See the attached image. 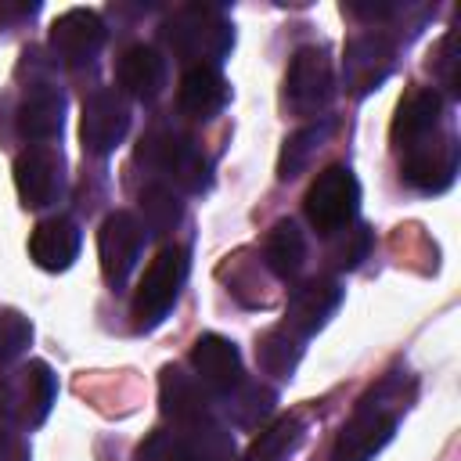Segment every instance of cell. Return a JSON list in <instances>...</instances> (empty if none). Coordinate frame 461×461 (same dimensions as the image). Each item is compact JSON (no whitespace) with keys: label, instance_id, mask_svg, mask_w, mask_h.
<instances>
[{"label":"cell","instance_id":"obj_9","mask_svg":"<svg viewBox=\"0 0 461 461\" xmlns=\"http://www.w3.org/2000/svg\"><path fill=\"white\" fill-rule=\"evenodd\" d=\"M400 176L425 194H439L457 176V144L450 133H432L421 144L400 151Z\"/></svg>","mask_w":461,"mask_h":461},{"label":"cell","instance_id":"obj_3","mask_svg":"<svg viewBox=\"0 0 461 461\" xmlns=\"http://www.w3.org/2000/svg\"><path fill=\"white\" fill-rule=\"evenodd\" d=\"M58 396V378L43 360H29L0 375V418L18 429H36L50 414Z\"/></svg>","mask_w":461,"mask_h":461},{"label":"cell","instance_id":"obj_13","mask_svg":"<svg viewBox=\"0 0 461 461\" xmlns=\"http://www.w3.org/2000/svg\"><path fill=\"white\" fill-rule=\"evenodd\" d=\"M339 303H342V285L335 277H310L299 288H292L281 328H288L295 339H306L328 324V317L339 310Z\"/></svg>","mask_w":461,"mask_h":461},{"label":"cell","instance_id":"obj_12","mask_svg":"<svg viewBox=\"0 0 461 461\" xmlns=\"http://www.w3.org/2000/svg\"><path fill=\"white\" fill-rule=\"evenodd\" d=\"M144 249V227L133 212L115 209L104 216L101 230H97V259H101V274L108 285H122Z\"/></svg>","mask_w":461,"mask_h":461},{"label":"cell","instance_id":"obj_1","mask_svg":"<svg viewBox=\"0 0 461 461\" xmlns=\"http://www.w3.org/2000/svg\"><path fill=\"white\" fill-rule=\"evenodd\" d=\"M166 47L191 65H212L223 61L234 47V25L216 4H187L173 11L162 25Z\"/></svg>","mask_w":461,"mask_h":461},{"label":"cell","instance_id":"obj_4","mask_svg":"<svg viewBox=\"0 0 461 461\" xmlns=\"http://www.w3.org/2000/svg\"><path fill=\"white\" fill-rule=\"evenodd\" d=\"M137 158L144 166H151L155 173H166L187 194H202L209 187V158L187 133L155 130V133L140 137Z\"/></svg>","mask_w":461,"mask_h":461},{"label":"cell","instance_id":"obj_22","mask_svg":"<svg viewBox=\"0 0 461 461\" xmlns=\"http://www.w3.org/2000/svg\"><path fill=\"white\" fill-rule=\"evenodd\" d=\"M263 263L274 277L292 281L306 263V238L295 220H277L263 238Z\"/></svg>","mask_w":461,"mask_h":461},{"label":"cell","instance_id":"obj_5","mask_svg":"<svg viewBox=\"0 0 461 461\" xmlns=\"http://www.w3.org/2000/svg\"><path fill=\"white\" fill-rule=\"evenodd\" d=\"M357 205H360V184H357L353 169H346V166L321 169L303 198V212H306L310 227L324 238L349 227L357 216Z\"/></svg>","mask_w":461,"mask_h":461},{"label":"cell","instance_id":"obj_16","mask_svg":"<svg viewBox=\"0 0 461 461\" xmlns=\"http://www.w3.org/2000/svg\"><path fill=\"white\" fill-rule=\"evenodd\" d=\"M191 367L198 375L202 385H209L212 393L227 396L238 382H241V353L230 339L223 335H198L191 346Z\"/></svg>","mask_w":461,"mask_h":461},{"label":"cell","instance_id":"obj_6","mask_svg":"<svg viewBox=\"0 0 461 461\" xmlns=\"http://www.w3.org/2000/svg\"><path fill=\"white\" fill-rule=\"evenodd\" d=\"M184 281H187V252L176 249V245L162 249L148 263V270H144V277H140V285L133 292V306H130L133 310V324L137 328H155L169 313V306L176 303Z\"/></svg>","mask_w":461,"mask_h":461},{"label":"cell","instance_id":"obj_34","mask_svg":"<svg viewBox=\"0 0 461 461\" xmlns=\"http://www.w3.org/2000/svg\"><path fill=\"white\" fill-rule=\"evenodd\" d=\"M40 11V4H0V29H7L18 18H32Z\"/></svg>","mask_w":461,"mask_h":461},{"label":"cell","instance_id":"obj_14","mask_svg":"<svg viewBox=\"0 0 461 461\" xmlns=\"http://www.w3.org/2000/svg\"><path fill=\"white\" fill-rule=\"evenodd\" d=\"M14 187L25 209H43L50 202H58L61 187H65V173H61V155L50 148H29L14 158Z\"/></svg>","mask_w":461,"mask_h":461},{"label":"cell","instance_id":"obj_8","mask_svg":"<svg viewBox=\"0 0 461 461\" xmlns=\"http://www.w3.org/2000/svg\"><path fill=\"white\" fill-rule=\"evenodd\" d=\"M393 65H396V43L385 32H375V29L357 32L342 54V86L353 97H364L389 79Z\"/></svg>","mask_w":461,"mask_h":461},{"label":"cell","instance_id":"obj_35","mask_svg":"<svg viewBox=\"0 0 461 461\" xmlns=\"http://www.w3.org/2000/svg\"><path fill=\"white\" fill-rule=\"evenodd\" d=\"M22 457V450H18V443H14V436L0 425V461H18Z\"/></svg>","mask_w":461,"mask_h":461},{"label":"cell","instance_id":"obj_11","mask_svg":"<svg viewBox=\"0 0 461 461\" xmlns=\"http://www.w3.org/2000/svg\"><path fill=\"white\" fill-rule=\"evenodd\" d=\"M130 130V104L119 90L101 86L83 101L79 140L90 155H112Z\"/></svg>","mask_w":461,"mask_h":461},{"label":"cell","instance_id":"obj_23","mask_svg":"<svg viewBox=\"0 0 461 461\" xmlns=\"http://www.w3.org/2000/svg\"><path fill=\"white\" fill-rule=\"evenodd\" d=\"M137 209H140V227H144L148 234H155V238L169 234V230L180 227V220H184V202H180V194L173 191V184H166V180H151V184L140 191Z\"/></svg>","mask_w":461,"mask_h":461},{"label":"cell","instance_id":"obj_20","mask_svg":"<svg viewBox=\"0 0 461 461\" xmlns=\"http://www.w3.org/2000/svg\"><path fill=\"white\" fill-rule=\"evenodd\" d=\"M115 83L137 101H151L166 86V58L151 43H133L115 61Z\"/></svg>","mask_w":461,"mask_h":461},{"label":"cell","instance_id":"obj_33","mask_svg":"<svg viewBox=\"0 0 461 461\" xmlns=\"http://www.w3.org/2000/svg\"><path fill=\"white\" fill-rule=\"evenodd\" d=\"M342 11L353 14V18H364V22L393 18V14H396V7H389V4H342Z\"/></svg>","mask_w":461,"mask_h":461},{"label":"cell","instance_id":"obj_25","mask_svg":"<svg viewBox=\"0 0 461 461\" xmlns=\"http://www.w3.org/2000/svg\"><path fill=\"white\" fill-rule=\"evenodd\" d=\"M303 439V418L299 414H281L274 418L245 450V461H288V454Z\"/></svg>","mask_w":461,"mask_h":461},{"label":"cell","instance_id":"obj_32","mask_svg":"<svg viewBox=\"0 0 461 461\" xmlns=\"http://www.w3.org/2000/svg\"><path fill=\"white\" fill-rule=\"evenodd\" d=\"M429 68L443 79V86L457 97L461 94V86H457V36L454 32H447L439 43H436V50L429 54Z\"/></svg>","mask_w":461,"mask_h":461},{"label":"cell","instance_id":"obj_19","mask_svg":"<svg viewBox=\"0 0 461 461\" xmlns=\"http://www.w3.org/2000/svg\"><path fill=\"white\" fill-rule=\"evenodd\" d=\"M227 101H230V86L220 76V68H212V65L184 68L180 86H176V104H180L184 115L205 122V119H216Z\"/></svg>","mask_w":461,"mask_h":461},{"label":"cell","instance_id":"obj_29","mask_svg":"<svg viewBox=\"0 0 461 461\" xmlns=\"http://www.w3.org/2000/svg\"><path fill=\"white\" fill-rule=\"evenodd\" d=\"M29 342H32L29 317H22L11 306H0V367H7L11 360H18Z\"/></svg>","mask_w":461,"mask_h":461},{"label":"cell","instance_id":"obj_30","mask_svg":"<svg viewBox=\"0 0 461 461\" xmlns=\"http://www.w3.org/2000/svg\"><path fill=\"white\" fill-rule=\"evenodd\" d=\"M339 234H342V238L331 245V263L342 267V270L360 267V259H367V252H371V230H367L364 223H349V227H342Z\"/></svg>","mask_w":461,"mask_h":461},{"label":"cell","instance_id":"obj_18","mask_svg":"<svg viewBox=\"0 0 461 461\" xmlns=\"http://www.w3.org/2000/svg\"><path fill=\"white\" fill-rule=\"evenodd\" d=\"M79 227L68 220V216H47L32 227L29 234V256L40 270H50V274H61L76 263L79 256Z\"/></svg>","mask_w":461,"mask_h":461},{"label":"cell","instance_id":"obj_26","mask_svg":"<svg viewBox=\"0 0 461 461\" xmlns=\"http://www.w3.org/2000/svg\"><path fill=\"white\" fill-rule=\"evenodd\" d=\"M299 357H303V339H295L288 328H270L256 339V364L274 378H292Z\"/></svg>","mask_w":461,"mask_h":461},{"label":"cell","instance_id":"obj_24","mask_svg":"<svg viewBox=\"0 0 461 461\" xmlns=\"http://www.w3.org/2000/svg\"><path fill=\"white\" fill-rule=\"evenodd\" d=\"M328 137H331V122H328V119L295 130V133L285 140V148H281V158H277V180H295V176L317 158V151L328 144Z\"/></svg>","mask_w":461,"mask_h":461},{"label":"cell","instance_id":"obj_31","mask_svg":"<svg viewBox=\"0 0 461 461\" xmlns=\"http://www.w3.org/2000/svg\"><path fill=\"white\" fill-rule=\"evenodd\" d=\"M137 461H191V457H187V447H184V436L180 432L155 429L137 447Z\"/></svg>","mask_w":461,"mask_h":461},{"label":"cell","instance_id":"obj_28","mask_svg":"<svg viewBox=\"0 0 461 461\" xmlns=\"http://www.w3.org/2000/svg\"><path fill=\"white\" fill-rule=\"evenodd\" d=\"M277 403V393L263 382H238L230 393H227V414L234 418V425H259Z\"/></svg>","mask_w":461,"mask_h":461},{"label":"cell","instance_id":"obj_7","mask_svg":"<svg viewBox=\"0 0 461 461\" xmlns=\"http://www.w3.org/2000/svg\"><path fill=\"white\" fill-rule=\"evenodd\" d=\"M335 97V72L324 47H299L285 72V104L295 115H317Z\"/></svg>","mask_w":461,"mask_h":461},{"label":"cell","instance_id":"obj_27","mask_svg":"<svg viewBox=\"0 0 461 461\" xmlns=\"http://www.w3.org/2000/svg\"><path fill=\"white\" fill-rule=\"evenodd\" d=\"M180 436H184V447H187L191 461H234V436L212 414L187 425Z\"/></svg>","mask_w":461,"mask_h":461},{"label":"cell","instance_id":"obj_15","mask_svg":"<svg viewBox=\"0 0 461 461\" xmlns=\"http://www.w3.org/2000/svg\"><path fill=\"white\" fill-rule=\"evenodd\" d=\"M443 119V97L432 86H414L400 97L396 115H393V144L400 151L421 144L425 137H432L439 130Z\"/></svg>","mask_w":461,"mask_h":461},{"label":"cell","instance_id":"obj_21","mask_svg":"<svg viewBox=\"0 0 461 461\" xmlns=\"http://www.w3.org/2000/svg\"><path fill=\"white\" fill-rule=\"evenodd\" d=\"M158 407H162V414L173 418L180 429H187V425H194V421H202V418L212 414L202 382L191 378V375H184V371L173 367V364L158 371Z\"/></svg>","mask_w":461,"mask_h":461},{"label":"cell","instance_id":"obj_2","mask_svg":"<svg viewBox=\"0 0 461 461\" xmlns=\"http://www.w3.org/2000/svg\"><path fill=\"white\" fill-rule=\"evenodd\" d=\"M389 382H393V378H385L378 389H371V393L360 400V407L353 411V418L339 429L335 447H331V461H371V457L393 439V432H396V414H400V407H407V403H403V396L385 400Z\"/></svg>","mask_w":461,"mask_h":461},{"label":"cell","instance_id":"obj_10","mask_svg":"<svg viewBox=\"0 0 461 461\" xmlns=\"http://www.w3.org/2000/svg\"><path fill=\"white\" fill-rule=\"evenodd\" d=\"M104 36H108V29H104V22H101L97 11H90V7H68L50 25V54L65 68H83V65H90L101 54Z\"/></svg>","mask_w":461,"mask_h":461},{"label":"cell","instance_id":"obj_17","mask_svg":"<svg viewBox=\"0 0 461 461\" xmlns=\"http://www.w3.org/2000/svg\"><path fill=\"white\" fill-rule=\"evenodd\" d=\"M14 126H18V133H22L25 140H32V144L54 140V137L61 133V126H65V94H61L58 86H50V83L32 86V90L22 97L18 112H14Z\"/></svg>","mask_w":461,"mask_h":461}]
</instances>
